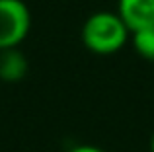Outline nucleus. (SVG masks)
<instances>
[{"label":"nucleus","mask_w":154,"mask_h":152,"mask_svg":"<svg viewBox=\"0 0 154 152\" xmlns=\"http://www.w3.org/2000/svg\"><path fill=\"white\" fill-rule=\"evenodd\" d=\"M150 150L154 152V135H152V138H150Z\"/></svg>","instance_id":"nucleus-7"},{"label":"nucleus","mask_w":154,"mask_h":152,"mask_svg":"<svg viewBox=\"0 0 154 152\" xmlns=\"http://www.w3.org/2000/svg\"><path fill=\"white\" fill-rule=\"evenodd\" d=\"M68 152H105V150L98 148V146H92V144H78L74 148H70Z\"/></svg>","instance_id":"nucleus-6"},{"label":"nucleus","mask_w":154,"mask_h":152,"mask_svg":"<svg viewBox=\"0 0 154 152\" xmlns=\"http://www.w3.org/2000/svg\"><path fill=\"white\" fill-rule=\"evenodd\" d=\"M27 74V59L22 51L6 49L0 51V80L4 82H20Z\"/></svg>","instance_id":"nucleus-4"},{"label":"nucleus","mask_w":154,"mask_h":152,"mask_svg":"<svg viewBox=\"0 0 154 152\" xmlns=\"http://www.w3.org/2000/svg\"><path fill=\"white\" fill-rule=\"evenodd\" d=\"M131 29L117 12H94L82 26V43L96 55H111L123 49Z\"/></svg>","instance_id":"nucleus-1"},{"label":"nucleus","mask_w":154,"mask_h":152,"mask_svg":"<svg viewBox=\"0 0 154 152\" xmlns=\"http://www.w3.org/2000/svg\"><path fill=\"white\" fill-rule=\"evenodd\" d=\"M117 14L133 31L154 26V0H119Z\"/></svg>","instance_id":"nucleus-3"},{"label":"nucleus","mask_w":154,"mask_h":152,"mask_svg":"<svg viewBox=\"0 0 154 152\" xmlns=\"http://www.w3.org/2000/svg\"><path fill=\"white\" fill-rule=\"evenodd\" d=\"M31 14L23 0H0V51L16 49L27 37Z\"/></svg>","instance_id":"nucleus-2"},{"label":"nucleus","mask_w":154,"mask_h":152,"mask_svg":"<svg viewBox=\"0 0 154 152\" xmlns=\"http://www.w3.org/2000/svg\"><path fill=\"white\" fill-rule=\"evenodd\" d=\"M133 47L146 61H154V26L133 31Z\"/></svg>","instance_id":"nucleus-5"}]
</instances>
